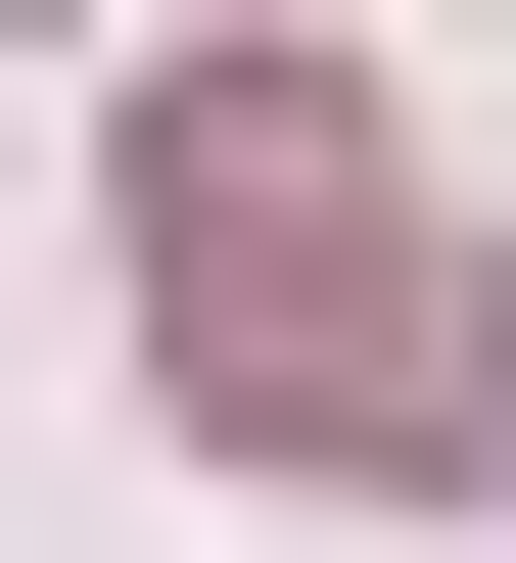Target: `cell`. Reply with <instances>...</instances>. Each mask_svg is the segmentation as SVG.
Masks as SVG:
<instances>
[{
    "label": "cell",
    "instance_id": "obj_1",
    "mask_svg": "<svg viewBox=\"0 0 516 563\" xmlns=\"http://www.w3.org/2000/svg\"><path fill=\"white\" fill-rule=\"evenodd\" d=\"M141 329H188V422L329 470V517L516 422V282L376 235V95H329V47H188V95H141Z\"/></svg>",
    "mask_w": 516,
    "mask_h": 563
}]
</instances>
